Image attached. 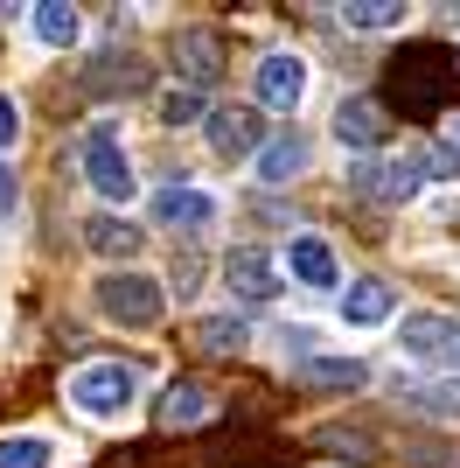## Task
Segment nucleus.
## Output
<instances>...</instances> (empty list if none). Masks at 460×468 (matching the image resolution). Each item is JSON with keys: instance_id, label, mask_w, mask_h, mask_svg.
Returning <instances> with one entry per match:
<instances>
[{"instance_id": "9d476101", "label": "nucleus", "mask_w": 460, "mask_h": 468, "mask_svg": "<svg viewBox=\"0 0 460 468\" xmlns=\"http://www.w3.org/2000/svg\"><path fill=\"white\" fill-rule=\"evenodd\" d=\"M258 140H266V126H258V112H251V105H216V112H210V147H216L224 161L258 154Z\"/></svg>"}, {"instance_id": "f704fd0d", "label": "nucleus", "mask_w": 460, "mask_h": 468, "mask_svg": "<svg viewBox=\"0 0 460 468\" xmlns=\"http://www.w3.org/2000/svg\"><path fill=\"white\" fill-rule=\"evenodd\" d=\"M454 63H460V57H454Z\"/></svg>"}, {"instance_id": "0eeeda50", "label": "nucleus", "mask_w": 460, "mask_h": 468, "mask_svg": "<svg viewBox=\"0 0 460 468\" xmlns=\"http://www.w3.org/2000/svg\"><path fill=\"white\" fill-rule=\"evenodd\" d=\"M84 176H91V189L105 196V203H126V196H133V168H126V154H119V140L105 133V126L84 133Z\"/></svg>"}, {"instance_id": "412c9836", "label": "nucleus", "mask_w": 460, "mask_h": 468, "mask_svg": "<svg viewBox=\"0 0 460 468\" xmlns=\"http://www.w3.org/2000/svg\"><path fill=\"white\" fill-rule=\"evenodd\" d=\"M398 399H412V406H425V412L460 420V378H419V385H398Z\"/></svg>"}, {"instance_id": "39448f33", "label": "nucleus", "mask_w": 460, "mask_h": 468, "mask_svg": "<svg viewBox=\"0 0 460 468\" xmlns=\"http://www.w3.org/2000/svg\"><path fill=\"white\" fill-rule=\"evenodd\" d=\"M70 399L84 412H105V420L126 412V406H133V364H84L77 385H70Z\"/></svg>"}, {"instance_id": "72a5a7b5", "label": "nucleus", "mask_w": 460, "mask_h": 468, "mask_svg": "<svg viewBox=\"0 0 460 468\" xmlns=\"http://www.w3.org/2000/svg\"><path fill=\"white\" fill-rule=\"evenodd\" d=\"M446 140H454V147H460V119H454V133H446Z\"/></svg>"}, {"instance_id": "2f4dec72", "label": "nucleus", "mask_w": 460, "mask_h": 468, "mask_svg": "<svg viewBox=\"0 0 460 468\" xmlns=\"http://www.w3.org/2000/svg\"><path fill=\"white\" fill-rule=\"evenodd\" d=\"M0 210H15V176L0 168Z\"/></svg>"}, {"instance_id": "a878e982", "label": "nucleus", "mask_w": 460, "mask_h": 468, "mask_svg": "<svg viewBox=\"0 0 460 468\" xmlns=\"http://www.w3.org/2000/svg\"><path fill=\"white\" fill-rule=\"evenodd\" d=\"M36 36H42V42H77V7L42 0V7H36Z\"/></svg>"}, {"instance_id": "4468645a", "label": "nucleus", "mask_w": 460, "mask_h": 468, "mask_svg": "<svg viewBox=\"0 0 460 468\" xmlns=\"http://www.w3.org/2000/svg\"><path fill=\"white\" fill-rule=\"evenodd\" d=\"M287 266L307 280V287H335V280H342V266H335V245H328V238H293V245H287Z\"/></svg>"}, {"instance_id": "4be33fe9", "label": "nucleus", "mask_w": 460, "mask_h": 468, "mask_svg": "<svg viewBox=\"0 0 460 468\" xmlns=\"http://www.w3.org/2000/svg\"><path fill=\"white\" fill-rule=\"evenodd\" d=\"M398 462L404 468H460V448H454V441H433V433H404Z\"/></svg>"}, {"instance_id": "f257e3e1", "label": "nucleus", "mask_w": 460, "mask_h": 468, "mask_svg": "<svg viewBox=\"0 0 460 468\" xmlns=\"http://www.w3.org/2000/svg\"><path fill=\"white\" fill-rule=\"evenodd\" d=\"M454 78H460V63H454L446 42H398V57L383 70L391 105H398L404 119H433L440 105H454ZM391 105H383V112H391Z\"/></svg>"}, {"instance_id": "a211bd4d", "label": "nucleus", "mask_w": 460, "mask_h": 468, "mask_svg": "<svg viewBox=\"0 0 460 468\" xmlns=\"http://www.w3.org/2000/svg\"><path fill=\"white\" fill-rule=\"evenodd\" d=\"M342 314L356 329H377L383 314H391V287H383V280H356V287L342 293Z\"/></svg>"}, {"instance_id": "393cba45", "label": "nucleus", "mask_w": 460, "mask_h": 468, "mask_svg": "<svg viewBox=\"0 0 460 468\" xmlns=\"http://www.w3.org/2000/svg\"><path fill=\"white\" fill-rule=\"evenodd\" d=\"M307 385H321V391H335V385H342V391H356V385H363V364H356V356H314V364H307Z\"/></svg>"}, {"instance_id": "7ed1b4c3", "label": "nucleus", "mask_w": 460, "mask_h": 468, "mask_svg": "<svg viewBox=\"0 0 460 468\" xmlns=\"http://www.w3.org/2000/svg\"><path fill=\"white\" fill-rule=\"evenodd\" d=\"M174 70L189 78L195 98L210 91V84H224V70H230V42H224V28H210V21L174 28Z\"/></svg>"}, {"instance_id": "473e14b6", "label": "nucleus", "mask_w": 460, "mask_h": 468, "mask_svg": "<svg viewBox=\"0 0 460 468\" xmlns=\"http://www.w3.org/2000/svg\"><path fill=\"white\" fill-rule=\"evenodd\" d=\"M446 28H460V7H446Z\"/></svg>"}, {"instance_id": "aec40b11", "label": "nucleus", "mask_w": 460, "mask_h": 468, "mask_svg": "<svg viewBox=\"0 0 460 468\" xmlns=\"http://www.w3.org/2000/svg\"><path fill=\"white\" fill-rule=\"evenodd\" d=\"M398 343L412 356H446V314H404V322H398Z\"/></svg>"}, {"instance_id": "9b49d317", "label": "nucleus", "mask_w": 460, "mask_h": 468, "mask_svg": "<svg viewBox=\"0 0 460 468\" xmlns=\"http://www.w3.org/2000/svg\"><path fill=\"white\" fill-rule=\"evenodd\" d=\"M224 287L237 293V301H251V308H258V301H272V293H279V273H272V259L258 252V245H237V252L224 259Z\"/></svg>"}, {"instance_id": "f8f14e48", "label": "nucleus", "mask_w": 460, "mask_h": 468, "mask_svg": "<svg viewBox=\"0 0 460 468\" xmlns=\"http://www.w3.org/2000/svg\"><path fill=\"white\" fill-rule=\"evenodd\" d=\"M195 427H210V391L195 378H174L161 391V433H195Z\"/></svg>"}, {"instance_id": "1a4fd4ad", "label": "nucleus", "mask_w": 460, "mask_h": 468, "mask_svg": "<svg viewBox=\"0 0 460 468\" xmlns=\"http://www.w3.org/2000/svg\"><path fill=\"white\" fill-rule=\"evenodd\" d=\"M425 182L419 161H363L356 168V196H370V203H412Z\"/></svg>"}, {"instance_id": "6e6552de", "label": "nucleus", "mask_w": 460, "mask_h": 468, "mask_svg": "<svg viewBox=\"0 0 460 468\" xmlns=\"http://www.w3.org/2000/svg\"><path fill=\"white\" fill-rule=\"evenodd\" d=\"M335 140L356 147V154H377L383 140H391V112H383V98H342V105H335Z\"/></svg>"}, {"instance_id": "6ab92c4d", "label": "nucleus", "mask_w": 460, "mask_h": 468, "mask_svg": "<svg viewBox=\"0 0 460 468\" xmlns=\"http://www.w3.org/2000/svg\"><path fill=\"white\" fill-rule=\"evenodd\" d=\"M300 168H307V140L300 133H279L272 147H258V176L266 182H293Z\"/></svg>"}, {"instance_id": "dca6fc26", "label": "nucleus", "mask_w": 460, "mask_h": 468, "mask_svg": "<svg viewBox=\"0 0 460 468\" xmlns=\"http://www.w3.org/2000/svg\"><path fill=\"white\" fill-rule=\"evenodd\" d=\"M153 217L168 224V231H195V224H210L216 203L203 189H168V196H153Z\"/></svg>"}, {"instance_id": "5701e85b", "label": "nucleus", "mask_w": 460, "mask_h": 468, "mask_svg": "<svg viewBox=\"0 0 460 468\" xmlns=\"http://www.w3.org/2000/svg\"><path fill=\"white\" fill-rule=\"evenodd\" d=\"M195 350H203V356H237V350H245V322H237V314L195 322Z\"/></svg>"}, {"instance_id": "c85d7f7f", "label": "nucleus", "mask_w": 460, "mask_h": 468, "mask_svg": "<svg viewBox=\"0 0 460 468\" xmlns=\"http://www.w3.org/2000/svg\"><path fill=\"white\" fill-rule=\"evenodd\" d=\"M425 168H433V176H460V147H454V140H440V147L425 154Z\"/></svg>"}, {"instance_id": "2eb2a0df", "label": "nucleus", "mask_w": 460, "mask_h": 468, "mask_svg": "<svg viewBox=\"0 0 460 468\" xmlns=\"http://www.w3.org/2000/svg\"><path fill=\"white\" fill-rule=\"evenodd\" d=\"M314 448H321V454H342V462H356V468L377 462V441H370L363 427H349V420H321V427H314Z\"/></svg>"}, {"instance_id": "f3484780", "label": "nucleus", "mask_w": 460, "mask_h": 468, "mask_svg": "<svg viewBox=\"0 0 460 468\" xmlns=\"http://www.w3.org/2000/svg\"><path fill=\"white\" fill-rule=\"evenodd\" d=\"M84 245H91L98 259H133L140 224H126V217H91V224H84Z\"/></svg>"}, {"instance_id": "423d86ee", "label": "nucleus", "mask_w": 460, "mask_h": 468, "mask_svg": "<svg viewBox=\"0 0 460 468\" xmlns=\"http://www.w3.org/2000/svg\"><path fill=\"white\" fill-rule=\"evenodd\" d=\"M147 63L140 57H119V49H105V57H91L84 70H77V84H84V98H140L147 91Z\"/></svg>"}, {"instance_id": "ddd939ff", "label": "nucleus", "mask_w": 460, "mask_h": 468, "mask_svg": "<svg viewBox=\"0 0 460 468\" xmlns=\"http://www.w3.org/2000/svg\"><path fill=\"white\" fill-rule=\"evenodd\" d=\"M300 91H307V63L272 49V57L258 63V105H279V112H293V105H300Z\"/></svg>"}, {"instance_id": "c756f323", "label": "nucleus", "mask_w": 460, "mask_h": 468, "mask_svg": "<svg viewBox=\"0 0 460 468\" xmlns=\"http://www.w3.org/2000/svg\"><path fill=\"white\" fill-rule=\"evenodd\" d=\"M15 133H21V112H15V98H0V154L15 147Z\"/></svg>"}, {"instance_id": "b1692460", "label": "nucleus", "mask_w": 460, "mask_h": 468, "mask_svg": "<svg viewBox=\"0 0 460 468\" xmlns=\"http://www.w3.org/2000/svg\"><path fill=\"white\" fill-rule=\"evenodd\" d=\"M335 21H349V28H404V0H342Z\"/></svg>"}, {"instance_id": "7c9ffc66", "label": "nucleus", "mask_w": 460, "mask_h": 468, "mask_svg": "<svg viewBox=\"0 0 460 468\" xmlns=\"http://www.w3.org/2000/svg\"><path fill=\"white\" fill-rule=\"evenodd\" d=\"M195 280H203V266H195V259H182V266H174V301H189Z\"/></svg>"}, {"instance_id": "cd10ccee", "label": "nucleus", "mask_w": 460, "mask_h": 468, "mask_svg": "<svg viewBox=\"0 0 460 468\" xmlns=\"http://www.w3.org/2000/svg\"><path fill=\"white\" fill-rule=\"evenodd\" d=\"M195 112H203V98H195V91H168V98H161V119H168V126H189Z\"/></svg>"}, {"instance_id": "f03ea898", "label": "nucleus", "mask_w": 460, "mask_h": 468, "mask_svg": "<svg viewBox=\"0 0 460 468\" xmlns=\"http://www.w3.org/2000/svg\"><path fill=\"white\" fill-rule=\"evenodd\" d=\"M182 462H189V468H279V462H293V448L279 441V433L251 427V420H230V427L203 433Z\"/></svg>"}, {"instance_id": "bb28decb", "label": "nucleus", "mask_w": 460, "mask_h": 468, "mask_svg": "<svg viewBox=\"0 0 460 468\" xmlns=\"http://www.w3.org/2000/svg\"><path fill=\"white\" fill-rule=\"evenodd\" d=\"M0 468H49V441H36V433L0 441Z\"/></svg>"}, {"instance_id": "20e7f679", "label": "nucleus", "mask_w": 460, "mask_h": 468, "mask_svg": "<svg viewBox=\"0 0 460 468\" xmlns=\"http://www.w3.org/2000/svg\"><path fill=\"white\" fill-rule=\"evenodd\" d=\"M98 308L112 314L119 329H153L161 322V287L140 273H105L98 280Z\"/></svg>"}]
</instances>
